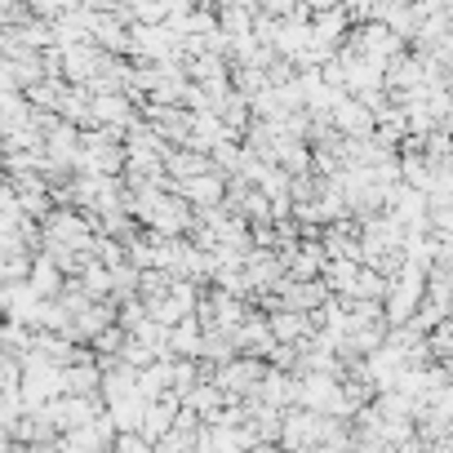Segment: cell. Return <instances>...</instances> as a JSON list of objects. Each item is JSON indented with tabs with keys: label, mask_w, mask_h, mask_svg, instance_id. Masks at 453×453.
I'll list each match as a JSON object with an SVG mask.
<instances>
[{
	"label": "cell",
	"mask_w": 453,
	"mask_h": 453,
	"mask_svg": "<svg viewBox=\"0 0 453 453\" xmlns=\"http://www.w3.org/2000/svg\"><path fill=\"white\" fill-rule=\"evenodd\" d=\"M347 27H356V19H351L347 5H334V10H316V14H311V41H316V45L338 50V45L347 41Z\"/></svg>",
	"instance_id": "cell-1"
},
{
	"label": "cell",
	"mask_w": 453,
	"mask_h": 453,
	"mask_svg": "<svg viewBox=\"0 0 453 453\" xmlns=\"http://www.w3.org/2000/svg\"><path fill=\"white\" fill-rule=\"evenodd\" d=\"M267 325H272L276 342H307V338L316 334V320H311V311H303V307H276V311L267 316Z\"/></svg>",
	"instance_id": "cell-2"
},
{
	"label": "cell",
	"mask_w": 453,
	"mask_h": 453,
	"mask_svg": "<svg viewBox=\"0 0 453 453\" xmlns=\"http://www.w3.org/2000/svg\"><path fill=\"white\" fill-rule=\"evenodd\" d=\"M182 196H187L196 209H213V204H222V196H226V173H222V169H204V173H196V178L182 182Z\"/></svg>",
	"instance_id": "cell-3"
}]
</instances>
